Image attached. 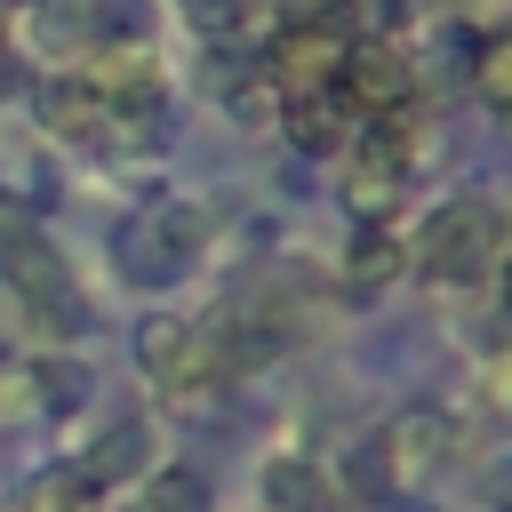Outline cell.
Masks as SVG:
<instances>
[{
    "label": "cell",
    "mask_w": 512,
    "mask_h": 512,
    "mask_svg": "<svg viewBox=\"0 0 512 512\" xmlns=\"http://www.w3.org/2000/svg\"><path fill=\"white\" fill-rule=\"evenodd\" d=\"M496 248H504V216L488 200H448L416 240V272L432 288H472V280H488Z\"/></svg>",
    "instance_id": "1"
},
{
    "label": "cell",
    "mask_w": 512,
    "mask_h": 512,
    "mask_svg": "<svg viewBox=\"0 0 512 512\" xmlns=\"http://www.w3.org/2000/svg\"><path fill=\"white\" fill-rule=\"evenodd\" d=\"M136 368H144L152 384H168V392H192V384H224L208 328H192V320H176V312H152V320L136 328Z\"/></svg>",
    "instance_id": "2"
},
{
    "label": "cell",
    "mask_w": 512,
    "mask_h": 512,
    "mask_svg": "<svg viewBox=\"0 0 512 512\" xmlns=\"http://www.w3.org/2000/svg\"><path fill=\"white\" fill-rule=\"evenodd\" d=\"M408 88H416V72H408V56H400L392 40L344 48V64H336V96H344L352 112H368V120L400 112V104H408Z\"/></svg>",
    "instance_id": "3"
},
{
    "label": "cell",
    "mask_w": 512,
    "mask_h": 512,
    "mask_svg": "<svg viewBox=\"0 0 512 512\" xmlns=\"http://www.w3.org/2000/svg\"><path fill=\"white\" fill-rule=\"evenodd\" d=\"M344 32H328V24H288L280 40H272V80L288 88V96H320V88H336V64H344Z\"/></svg>",
    "instance_id": "4"
},
{
    "label": "cell",
    "mask_w": 512,
    "mask_h": 512,
    "mask_svg": "<svg viewBox=\"0 0 512 512\" xmlns=\"http://www.w3.org/2000/svg\"><path fill=\"white\" fill-rule=\"evenodd\" d=\"M0 280H8L24 304H48V296L72 288V280H64V256H56L32 224H16V216H0Z\"/></svg>",
    "instance_id": "5"
},
{
    "label": "cell",
    "mask_w": 512,
    "mask_h": 512,
    "mask_svg": "<svg viewBox=\"0 0 512 512\" xmlns=\"http://www.w3.org/2000/svg\"><path fill=\"white\" fill-rule=\"evenodd\" d=\"M144 464H152V432H144L136 416H120V424L96 432V448L72 464V480H80V488H120V480H136Z\"/></svg>",
    "instance_id": "6"
},
{
    "label": "cell",
    "mask_w": 512,
    "mask_h": 512,
    "mask_svg": "<svg viewBox=\"0 0 512 512\" xmlns=\"http://www.w3.org/2000/svg\"><path fill=\"white\" fill-rule=\"evenodd\" d=\"M376 448H384L392 480H424L432 456L448 448V416H440V408H408V416H392V424L376 432Z\"/></svg>",
    "instance_id": "7"
},
{
    "label": "cell",
    "mask_w": 512,
    "mask_h": 512,
    "mask_svg": "<svg viewBox=\"0 0 512 512\" xmlns=\"http://www.w3.org/2000/svg\"><path fill=\"white\" fill-rule=\"evenodd\" d=\"M264 504L272 512H344V488L312 456H272L264 464Z\"/></svg>",
    "instance_id": "8"
},
{
    "label": "cell",
    "mask_w": 512,
    "mask_h": 512,
    "mask_svg": "<svg viewBox=\"0 0 512 512\" xmlns=\"http://www.w3.org/2000/svg\"><path fill=\"white\" fill-rule=\"evenodd\" d=\"M200 240H208V208H192V200H160V208L144 216V256H152V272H176L184 256H200Z\"/></svg>",
    "instance_id": "9"
},
{
    "label": "cell",
    "mask_w": 512,
    "mask_h": 512,
    "mask_svg": "<svg viewBox=\"0 0 512 512\" xmlns=\"http://www.w3.org/2000/svg\"><path fill=\"white\" fill-rule=\"evenodd\" d=\"M40 120L56 136H96V128H112V104L88 80H40Z\"/></svg>",
    "instance_id": "10"
},
{
    "label": "cell",
    "mask_w": 512,
    "mask_h": 512,
    "mask_svg": "<svg viewBox=\"0 0 512 512\" xmlns=\"http://www.w3.org/2000/svg\"><path fill=\"white\" fill-rule=\"evenodd\" d=\"M288 144L296 152H344L352 136H344V96L328 88V96H288Z\"/></svg>",
    "instance_id": "11"
},
{
    "label": "cell",
    "mask_w": 512,
    "mask_h": 512,
    "mask_svg": "<svg viewBox=\"0 0 512 512\" xmlns=\"http://www.w3.org/2000/svg\"><path fill=\"white\" fill-rule=\"evenodd\" d=\"M144 512H208V480H200L192 464H168V472H152Z\"/></svg>",
    "instance_id": "12"
},
{
    "label": "cell",
    "mask_w": 512,
    "mask_h": 512,
    "mask_svg": "<svg viewBox=\"0 0 512 512\" xmlns=\"http://www.w3.org/2000/svg\"><path fill=\"white\" fill-rule=\"evenodd\" d=\"M344 488H352V496H360V504H384V496H392V488H400V480H392V464H384V448H376V440H360V448H352V456H344Z\"/></svg>",
    "instance_id": "13"
},
{
    "label": "cell",
    "mask_w": 512,
    "mask_h": 512,
    "mask_svg": "<svg viewBox=\"0 0 512 512\" xmlns=\"http://www.w3.org/2000/svg\"><path fill=\"white\" fill-rule=\"evenodd\" d=\"M152 0H88V32L96 40H144Z\"/></svg>",
    "instance_id": "14"
},
{
    "label": "cell",
    "mask_w": 512,
    "mask_h": 512,
    "mask_svg": "<svg viewBox=\"0 0 512 512\" xmlns=\"http://www.w3.org/2000/svg\"><path fill=\"white\" fill-rule=\"evenodd\" d=\"M400 256H408V248H400L392 232H376V224H368V232L352 240V280H392V272H400Z\"/></svg>",
    "instance_id": "15"
},
{
    "label": "cell",
    "mask_w": 512,
    "mask_h": 512,
    "mask_svg": "<svg viewBox=\"0 0 512 512\" xmlns=\"http://www.w3.org/2000/svg\"><path fill=\"white\" fill-rule=\"evenodd\" d=\"M24 512H88V488H80L72 472H40V480L24 488Z\"/></svg>",
    "instance_id": "16"
},
{
    "label": "cell",
    "mask_w": 512,
    "mask_h": 512,
    "mask_svg": "<svg viewBox=\"0 0 512 512\" xmlns=\"http://www.w3.org/2000/svg\"><path fill=\"white\" fill-rule=\"evenodd\" d=\"M504 64H512V48H504V40H496V48H480V64H472V72H480V104H488V112H504V104H512V72H504Z\"/></svg>",
    "instance_id": "17"
},
{
    "label": "cell",
    "mask_w": 512,
    "mask_h": 512,
    "mask_svg": "<svg viewBox=\"0 0 512 512\" xmlns=\"http://www.w3.org/2000/svg\"><path fill=\"white\" fill-rule=\"evenodd\" d=\"M80 392H88V368H56V360L40 368V400H64V408H72Z\"/></svg>",
    "instance_id": "18"
},
{
    "label": "cell",
    "mask_w": 512,
    "mask_h": 512,
    "mask_svg": "<svg viewBox=\"0 0 512 512\" xmlns=\"http://www.w3.org/2000/svg\"><path fill=\"white\" fill-rule=\"evenodd\" d=\"M408 16V0H376V24H400Z\"/></svg>",
    "instance_id": "19"
},
{
    "label": "cell",
    "mask_w": 512,
    "mask_h": 512,
    "mask_svg": "<svg viewBox=\"0 0 512 512\" xmlns=\"http://www.w3.org/2000/svg\"><path fill=\"white\" fill-rule=\"evenodd\" d=\"M8 88H16V64H8V48H0V96H8Z\"/></svg>",
    "instance_id": "20"
},
{
    "label": "cell",
    "mask_w": 512,
    "mask_h": 512,
    "mask_svg": "<svg viewBox=\"0 0 512 512\" xmlns=\"http://www.w3.org/2000/svg\"><path fill=\"white\" fill-rule=\"evenodd\" d=\"M0 48H8V32H0Z\"/></svg>",
    "instance_id": "21"
}]
</instances>
